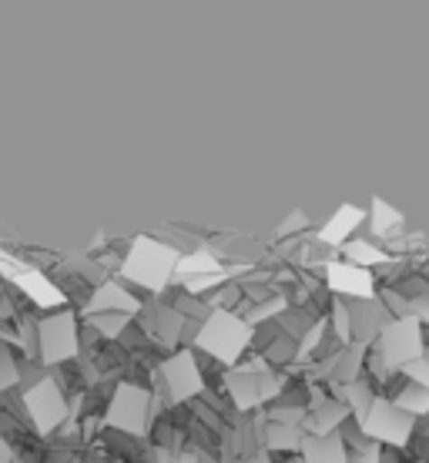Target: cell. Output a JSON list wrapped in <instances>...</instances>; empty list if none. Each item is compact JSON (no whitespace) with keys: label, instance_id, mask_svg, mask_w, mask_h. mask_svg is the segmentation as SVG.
<instances>
[{"label":"cell","instance_id":"5","mask_svg":"<svg viewBox=\"0 0 429 463\" xmlns=\"http://www.w3.org/2000/svg\"><path fill=\"white\" fill-rule=\"evenodd\" d=\"M37 339H41V359L47 366L78 353V329H74V319L68 313L47 316L44 323L37 326Z\"/></svg>","mask_w":429,"mask_h":463},{"label":"cell","instance_id":"2","mask_svg":"<svg viewBox=\"0 0 429 463\" xmlns=\"http://www.w3.org/2000/svg\"><path fill=\"white\" fill-rule=\"evenodd\" d=\"M178 255L172 249H164L162 242H151V239H138L135 252L125 259V276L135 279L138 286H148V289H162L164 279L172 276L178 262Z\"/></svg>","mask_w":429,"mask_h":463},{"label":"cell","instance_id":"15","mask_svg":"<svg viewBox=\"0 0 429 463\" xmlns=\"http://www.w3.org/2000/svg\"><path fill=\"white\" fill-rule=\"evenodd\" d=\"M245 463H272V460H268L266 453H256V457H248V460H245Z\"/></svg>","mask_w":429,"mask_h":463},{"label":"cell","instance_id":"12","mask_svg":"<svg viewBox=\"0 0 429 463\" xmlns=\"http://www.w3.org/2000/svg\"><path fill=\"white\" fill-rule=\"evenodd\" d=\"M359 219H362V215L356 209H342V212H339V219H332L329 225H325L322 242H346L349 229H356V225H359Z\"/></svg>","mask_w":429,"mask_h":463},{"label":"cell","instance_id":"8","mask_svg":"<svg viewBox=\"0 0 429 463\" xmlns=\"http://www.w3.org/2000/svg\"><path fill=\"white\" fill-rule=\"evenodd\" d=\"M164 380H168V390H172V400L182 403L188 396L201 393V370L195 366V356L191 353H182L178 359L164 363Z\"/></svg>","mask_w":429,"mask_h":463},{"label":"cell","instance_id":"14","mask_svg":"<svg viewBox=\"0 0 429 463\" xmlns=\"http://www.w3.org/2000/svg\"><path fill=\"white\" fill-rule=\"evenodd\" d=\"M14 380H17V366H14L7 346H0V390H4V386H11Z\"/></svg>","mask_w":429,"mask_h":463},{"label":"cell","instance_id":"3","mask_svg":"<svg viewBox=\"0 0 429 463\" xmlns=\"http://www.w3.org/2000/svg\"><path fill=\"white\" fill-rule=\"evenodd\" d=\"M359 427L366 437H372V440L393 443V447H406L409 433L416 430V420H413V413L399 410V406L389 403V400H376L369 413L359 420Z\"/></svg>","mask_w":429,"mask_h":463},{"label":"cell","instance_id":"9","mask_svg":"<svg viewBox=\"0 0 429 463\" xmlns=\"http://www.w3.org/2000/svg\"><path fill=\"white\" fill-rule=\"evenodd\" d=\"M329 282L336 289L339 299H372V276L362 266H352V262H339V266L329 269Z\"/></svg>","mask_w":429,"mask_h":463},{"label":"cell","instance_id":"6","mask_svg":"<svg viewBox=\"0 0 429 463\" xmlns=\"http://www.w3.org/2000/svg\"><path fill=\"white\" fill-rule=\"evenodd\" d=\"M379 353H383V359L389 366H409V363H416L419 353H423L416 319H393V323L386 326Z\"/></svg>","mask_w":429,"mask_h":463},{"label":"cell","instance_id":"13","mask_svg":"<svg viewBox=\"0 0 429 463\" xmlns=\"http://www.w3.org/2000/svg\"><path fill=\"white\" fill-rule=\"evenodd\" d=\"M302 440V433L295 427H282V423H268V437H266V447L272 450H295Z\"/></svg>","mask_w":429,"mask_h":463},{"label":"cell","instance_id":"10","mask_svg":"<svg viewBox=\"0 0 429 463\" xmlns=\"http://www.w3.org/2000/svg\"><path fill=\"white\" fill-rule=\"evenodd\" d=\"M302 460L305 463H349V447H346V440H342V433L312 437V440H305Z\"/></svg>","mask_w":429,"mask_h":463},{"label":"cell","instance_id":"4","mask_svg":"<svg viewBox=\"0 0 429 463\" xmlns=\"http://www.w3.org/2000/svg\"><path fill=\"white\" fill-rule=\"evenodd\" d=\"M151 393L141 386H117L115 400L107 406V423L125 433H141L151 423Z\"/></svg>","mask_w":429,"mask_h":463},{"label":"cell","instance_id":"1","mask_svg":"<svg viewBox=\"0 0 429 463\" xmlns=\"http://www.w3.org/2000/svg\"><path fill=\"white\" fill-rule=\"evenodd\" d=\"M245 343H248V323L235 313H225V309H215L205 319V326L198 329V346L211 356H219L221 363H235Z\"/></svg>","mask_w":429,"mask_h":463},{"label":"cell","instance_id":"7","mask_svg":"<svg viewBox=\"0 0 429 463\" xmlns=\"http://www.w3.org/2000/svg\"><path fill=\"white\" fill-rule=\"evenodd\" d=\"M23 403H27V413L34 417V423H37L41 433H51V430L61 427L64 417H68V400H64V390L51 380L37 383L34 390L23 396Z\"/></svg>","mask_w":429,"mask_h":463},{"label":"cell","instance_id":"11","mask_svg":"<svg viewBox=\"0 0 429 463\" xmlns=\"http://www.w3.org/2000/svg\"><path fill=\"white\" fill-rule=\"evenodd\" d=\"M91 313H125V316H135L138 313V299H131L128 289H121L115 282H107V286H98L91 296Z\"/></svg>","mask_w":429,"mask_h":463}]
</instances>
